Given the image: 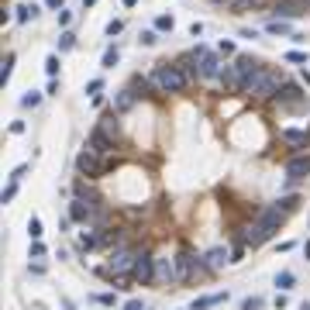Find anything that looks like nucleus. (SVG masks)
<instances>
[{
	"mask_svg": "<svg viewBox=\"0 0 310 310\" xmlns=\"http://www.w3.org/2000/svg\"><path fill=\"white\" fill-rule=\"evenodd\" d=\"M59 49H62V52H69V49H76V34H72V31H66V34L59 38Z\"/></svg>",
	"mask_w": 310,
	"mask_h": 310,
	"instance_id": "nucleus-29",
	"label": "nucleus"
},
{
	"mask_svg": "<svg viewBox=\"0 0 310 310\" xmlns=\"http://www.w3.org/2000/svg\"><path fill=\"white\" fill-rule=\"evenodd\" d=\"M176 265H179V279H197V276L210 273L207 258H197V255H189V252H183V255L176 258Z\"/></svg>",
	"mask_w": 310,
	"mask_h": 310,
	"instance_id": "nucleus-6",
	"label": "nucleus"
},
{
	"mask_svg": "<svg viewBox=\"0 0 310 310\" xmlns=\"http://www.w3.org/2000/svg\"><path fill=\"white\" fill-rule=\"evenodd\" d=\"M296 207H300V200H296V197H283L279 204H269V207H265V210H262L255 221H258V224L269 231V235H276V231L286 224V217H290Z\"/></svg>",
	"mask_w": 310,
	"mask_h": 310,
	"instance_id": "nucleus-2",
	"label": "nucleus"
},
{
	"mask_svg": "<svg viewBox=\"0 0 310 310\" xmlns=\"http://www.w3.org/2000/svg\"><path fill=\"white\" fill-rule=\"evenodd\" d=\"M11 72H14V52L4 55V66H0V83H11Z\"/></svg>",
	"mask_w": 310,
	"mask_h": 310,
	"instance_id": "nucleus-23",
	"label": "nucleus"
},
{
	"mask_svg": "<svg viewBox=\"0 0 310 310\" xmlns=\"http://www.w3.org/2000/svg\"><path fill=\"white\" fill-rule=\"evenodd\" d=\"M293 279H296L293 273H279V276H276V286H279V290H290V286H293Z\"/></svg>",
	"mask_w": 310,
	"mask_h": 310,
	"instance_id": "nucleus-34",
	"label": "nucleus"
},
{
	"mask_svg": "<svg viewBox=\"0 0 310 310\" xmlns=\"http://www.w3.org/2000/svg\"><path fill=\"white\" fill-rule=\"evenodd\" d=\"M204 258H207V265H210V269H224V262H231V255H227L224 248H210Z\"/></svg>",
	"mask_w": 310,
	"mask_h": 310,
	"instance_id": "nucleus-20",
	"label": "nucleus"
},
{
	"mask_svg": "<svg viewBox=\"0 0 310 310\" xmlns=\"http://www.w3.org/2000/svg\"><path fill=\"white\" fill-rule=\"evenodd\" d=\"M135 4H138V0H124V7H135Z\"/></svg>",
	"mask_w": 310,
	"mask_h": 310,
	"instance_id": "nucleus-49",
	"label": "nucleus"
},
{
	"mask_svg": "<svg viewBox=\"0 0 310 310\" xmlns=\"http://www.w3.org/2000/svg\"><path fill=\"white\" fill-rule=\"evenodd\" d=\"M286 31H290L286 21H279V17H276V21H269V34H286Z\"/></svg>",
	"mask_w": 310,
	"mask_h": 310,
	"instance_id": "nucleus-30",
	"label": "nucleus"
},
{
	"mask_svg": "<svg viewBox=\"0 0 310 310\" xmlns=\"http://www.w3.org/2000/svg\"><path fill=\"white\" fill-rule=\"evenodd\" d=\"M100 245V235H93V231H83V235H80V248L83 252H90V248H97Z\"/></svg>",
	"mask_w": 310,
	"mask_h": 310,
	"instance_id": "nucleus-24",
	"label": "nucleus"
},
{
	"mask_svg": "<svg viewBox=\"0 0 310 310\" xmlns=\"http://www.w3.org/2000/svg\"><path fill=\"white\" fill-rule=\"evenodd\" d=\"M290 62H307V52H286Z\"/></svg>",
	"mask_w": 310,
	"mask_h": 310,
	"instance_id": "nucleus-43",
	"label": "nucleus"
},
{
	"mask_svg": "<svg viewBox=\"0 0 310 310\" xmlns=\"http://www.w3.org/2000/svg\"><path fill=\"white\" fill-rule=\"evenodd\" d=\"M131 276H135V283H141V286L155 279V258H152L148 252H141V255H138V262H135V273H131Z\"/></svg>",
	"mask_w": 310,
	"mask_h": 310,
	"instance_id": "nucleus-11",
	"label": "nucleus"
},
{
	"mask_svg": "<svg viewBox=\"0 0 310 310\" xmlns=\"http://www.w3.org/2000/svg\"><path fill=\"white\" fill-rule=\"evenodd\" d=\"M128 310H145V303L141 300H128Z\"/></svg>",
	"mask_w": 310,
	"mask_h": 310,
	"instance_id": "nucleus-47",
	"label": "nucleus"
},
{
	"mask_svg": "<svg viewBox=\"0 0 310 310\" xmlns=\"http://www.w3.org/2000/svg\"><path fill=\"white\" fill-rule=\"evenodd\" d=\"M307 138H310V135H307V131H296V128L283 131V141H286V145H296V148H303V145H307Z\"/></svg>",
	"mask_w": 310,
	"mask_h": 310,
	"instance_id": "nucleus-22",
	"label": "nucleus"
},
{
	"mask_svg": "<svg viewBox=\"0 0 310 310\" xmlns=\"http://www.w3.org/2000/svg\"><path fill=\"white\" fill-rule=\"evenodd\" d=\"M97 128H100V131H107L110 138H118V135H121V121H118V114H114V110L107 114V118H103V121H100Z\"/></svg>",
	"mask_w": 310,
	"mask_h": 310,
	"instance_id": "nucleus-19",
	"label": "nucleus"
},
{
	"mask_svg": "<svg viewBox=\"0 0 310 310\" xmlns=\"http://www.w3.org/2000/svg\"><path fill=\"white\" fill-rule=\"evenodd\" d=\"M235 66L241 69V76H245V83H248L252 76H255V72L262 69V66H258V59H252V55H235Z\"/></svg>",
	"mask_w": 310,
	"mask_h": 310,
	"instance_id": "nucleus-18",
	"label": "nucleus"
},
{
	"mask_svg": "<svg viewBox=\"0 0 310 310\" xmlns=\"http://www.w3.org/2000/svg\"><path fill=\"white\" fill-rule=\"evenodd\" d=\"M121 28H124L121 21H110V24H107V34H110V38H114V34H121Z\"/></svg>",
	"mask_w": 310,
	"mask_h": 310,
	"instance_id": "nucleus-41",
	"label": "nucleus"
},
{
	"mask_svg": "<svg viewBox=\"0 0 310 310\" xmlns=\"http://www.w3.org/2000/svg\"><path fill=\"white\" fill-rule=\"evenodd\" d=\"M62 4L66 0H45V7H52V11H62Z\"/></svg>",
	"mask_w": 310,
	"mask_h": 310,
	"instance_id": "nucleus-46",
	"label": "nucleus"
},
{
	"mask_svg": "<svg viewBox=\"0 0 310 310\" xmlns=\"http://www.w3.org/2000/svg\"><path fill=\"white\" fill-rule=\"evenodd\" d=\"M197 55H200V80H221L227 66L214 52H207V49H197Z\"/></svg>",
	"mask_w": 310,
	"mask_h": 310,
	"instance_id": "nucleus-8",
	"label": "nucleus"
},
{
	"mask_svg": "<svg viewBox=\"0 0 310 310\" xmlns=\"http://www.w3.org/2000/svg\"><path fill=\"white\" fill-rule=\"evenodd\" d=\"M45 72L52 76V80L59 76V55H49V59H45Z\"/></svg>",
	"mask_w": 310,
	"mask_h": 310,
	"instance_id": "nucleus-32",
	"label": "nucleus"
},
{
	"mask_svg": "<svg viewBox=\"0 0 310 310\" xmlns=\"http://www.w3.org/2000/svg\"><path fill=\"white\" fill-rule=\"evenodd\" d=\"M172 28H176L172 14H159V17H155V31H172Z\"/></svg>",
	"mask_w": 310,
	"mask_h": 310,
	"instance_id": "nucleus-26",
	"label": "nucleus"
},
{
	"mask_svg": "<svg viewBox=\"0 0 310 310\" xmlns=\"http://www.w3.org/2000/svg\"><path fill=\"white\" fill-rule=\"evenodd\" d=\"M114 141H118V138H110V135L100 131V128L90 131V148H97L100 155H110V152H114Z\"/></svg>",
	"mask_w": 310,
	"mask_h": 310,
	"instance_id": "nucleus-15",
	"label": "nucleus"
},
{
	"mask_svg": "<svg viewBox=\"0 0 310 310\" xmlns=\"http://www.w3.org/2000/svg\"><path fill=\"white\" fill-rule=\"evenodd\" d=\"M76 169H80L83 176H103L107 172V162H103V155L97 152V148H83L80 155H76Z\"/></svg>",
	"mask_w": 310,
	"mask_h": 310,
	"instance_id": "nucleus-5",
	"label": "nucleus"
},
{
	"mask_svg": "<svg viewBox=\"0 0 310 310\" xmlns=\"http://www.w3.org/2000/svg\"><path fill=\"white\" fill-rule=\"evenodd\" d=\"M152 83L159 86L162 93H183L186 83H189V76H186L179 66H159V69H155V76H152Z\"/></svg>",
	"mask_w": 310,
	"mask_h": 310,
	"instance_id": "nucleus-4",
	"label": "nucleus"
},
{
	"mask_svg": "<svg viewBox=\"0 0 310 310\" xmlns=\"http://www.w3.org/2000/svg\"><path fill=\"white\" fill-rule=\"evenodd\" d=\"M100 90H103V80H90V83H86V93H93V97H97Z\"/></svg>",
	"mask_w": 310,
	"mask_h": 310,
	"instance_id": "nucleus-40",
	"label": "nucleus"
},
{
	"mask_svg": "<svg viewBox=\"0 0 310 310\" xmlns=\"http://www.w3.org/2000/svg\"><path fill=\"white\" fill-rule=\"evenodd\" d=\"M21 103H24V107H38V103H42V93H28Z\"/></svg>",
	"mask_w": 310,
	"mask_h": 310,
	"instance_id": "nucleus-39",
	"label": "nucleus"
},
{
	"mask_svg": "<svg viewBox=\"0 0 310 310\" xmlns=\"http://www.w3.org/2000/svg\"><path fill=\"white\" fill-rule=\"evenodd\" d=\"M69 21H72V14H69V11H59V24H62V28H66V24H69Z\"/></svg>",
	"mask_w": 310,
	"mask_h": 310,
	"instance_id": "nucleus-45",
	"label": "nucleus"
},
{
	"mask_svg": "<svg viewBox=\"0 0 310 310\" xmlns=\"http://www.w3.org/2000/svg\"><path fill=\"white\" fill-rule=\"evenodd\" d=\"M131 103H135V93H131V90H121V97H118V110H128Z\"/></svg>",
	"mask_w": 310,
	"mask_h": 310,
	"instance_id": "nucleus-28",
	"label": "nucleus"
},
{
	"mask_svg": "<svg viewBox=\"0 0 310 310\" xmlns=\"http://www.w3.org/2000/svg\"><path fill=\"white\" fill-rule=\"evenodd\" d=\"M155 42H159V31H141V45H155Z\"/></svg>",
	"mask_w": 310,
	"mask_h": 310,
	"instance_id": "nucleus-37",
	"label": "nucleus"
},
{
	"mask_svg": "<svg viewBox=\"0 0 310 310\" xmlns=\"http://www.w3.org/2000/svg\"><path fill=\"white\" fill-rule=\"evenodd\" d=\"M176 66L189 76V80H200V55H197V52H183Z\"/></svg>",
	"mask_w": 310,
	"mask_h": 310,
	"instance_id": "nucleus-16",
	"label": "nucleus"
},
{
	"mask_svg": "<svg viewBox=\"0 0 310 310\" xmlns=\"http://www.w3.org/2000/svg\"><path fill=\"white\" fill-rule=\"evenodd\" d=\"M286 176L296 183V179H303V176H310V155H293V159L286 162Z\"/></svg>",
	"mask_w": 310,
	"mask_h": 310,
	"instance_id": "nucleus-13",
	"label": "nucleus"
},
{
	"mask_svg": "<svg viewBox=\"0 0 310 310\" xmlns=\"http://www.w3.org/2000/svg\"><path fill=\"white\" fill-rule=\"evenodd\" d=\"M279 0H248V11H273Z\"/></svg>",
	"mask_w": 310,
	"mask_h": 310,
	"instance_id": "nucleus-27",
	"label": "nucleus"
},
{
	"mask_svg": "<svg viewBox=\"0 0 310 310\" xmlns=\"http://www.w3.org/2000/svg\"><path fill=\"white\" fill-rule=\"evenodd\" d=\"M273 235H269V231L258 224V221H252V224H245L241 227V245H252V248H258L262 241H269Z\"/></svg>",
	"mask_w": 310,
	"mask_h": 310,
	"instance_id": "nucleus-12",
	"label": "nucleus"
},
{
	"mask_svg": "<svg viewBox=\"0 0 310 310\" xmlns=\"http://www.w3.org/2000/svg\"><path fill=\"white\" fill-rule=\"evenodd\" d=\"M93 207H97V197L86 204V197H76L72 204H69V221H76V224H90L93 221Z\"/></svg>",
	"mask_w": 310,
	"mask_h": 310,
	"instance_id": "nucleus-10",
	"label": "nucleus"
},
{
	"mask_svg": "<svg viewBox=\"0 0 310 310\" xmlns=\"http://www.w3.org/2000/svg\"><path fill=\"white\" fill-rule=\"evenodd\" d=\"M155 279H159V283H172V279H179V265H172L169 258H159V265H155Z\"/></svg>",
	"mask_w": 310,
	"mask_h": 310,
	"instance_id": "nucleus-17",
	"label": "nucleus"
},
{
	"mask_svg": "<svg viewBox=\"0 0 310 310\" xmlns=\"http://www.w3.org/2000/svg\"><path fill=\"white\" fill-rule=\"evenodd\" d=\"M118 66V49H107L103 52V69H114Z\"/></svg>",
	"mask_w": 310,
	"mask_h": 310,
	"instance_id": "nucleus-35",
	"label": "nucleus"
},
{
	"mask_svg": "<svg viewBox=\"0 0 310 310\" xmlns=\"http://www.w3.org/2000/svg\"><path fill=\"white\" fill-rule=\"evenodd\" d=\"M276 103L283 110H303L307 107V93L300 86H293V83H283V90L276 93Z\"/></svg>",
	"mask_w": 310,
	"mask_h": 310,
	"instance_id": "nucleus-7",
	"label": "nucleus"
},
{
	"mask_svg": "<svg viewBox=\"0 0 310 310\" xmlns=\"http://www.w3.org/2000/svg\"><path fill=\"white\" fill-rule=\"evenodd\" d=\"M28 235H31L34 241L42 238V221H38V217H31V221H28Z\"/></svg>",
	"mask_w": 310,
	"mask_h": 310,
	"instance_id": "nucleus-31",
	"label": "nucleus"
},
{
	"mask_svg": "<svg viewBox=\"0 0 310 310\" xmlns=\"http://www.w3.org/2000/svg\"><path fill=\"white\" fill-rule=\"evenodd\" d=\"M303 255H307V258H310V241H307V245H303Z\"/></svg>",
	"mask_w": 310,
	"mask_h": 310,
	"instance_id": "nucleus-48",
	"label": "nucleus"
},
{
	"mask_svg": "<svg viewBox=\"0 0 310 310\" xmlns=\"http://www.w3.org/2000/svg\"><path fill=\"white\" fill-rule=\"evenodd\" d=\"M227 7L235 11V14H245L248 11V0H227Z\"/></svg>",
	"mask_w": 310,
	"mask_h": 310,
	"instance_id": "nucleus-36",
	"label": "nucleus"
},
{
	"mask_svg": "<svg viewBox=\"0 0 310 310\" xmlns=\"http://www.w3.org/2000/svg\"><path fill=\"white\" fill-rule=\"evenodd\" d=\"M34 14H38V7H34V4H31V7H28V4H21V7H17V21H28V17H34Z\"/></svg>",
	"mask_w": 310,
	"mask_h": 310,
	"instance_id": "nucleus-33",
	"label": "nucleus"
},
{
	"mask_svg": "<svg viewBox=\"0 0 310 310\" xmlns=\"http://www.w3.org/2000/svg\"><path fill=\"white\" fill-rule=\"evenodd\" d=\"M262 307V300L258 296H248V300H241V310H258Z\"/></svg>",
	"mask_w": 310,
	"mask_h": 310,
	"instance_id": "nucleus-38",
	"label": "nucleus"
},
{
	"mask_svg": "<svg viewBox=\"0 0 310 310\" xmlns=\"http://www.w3.org/2000/svg\"><path fill=\"white\" fill-rule=\"evenodd\" d=\"M135 97H148V80H141V76H135L131 80V86H128Z\"/></svg>",
	"mask_w": 310,
	"mask_h": 310,
	"instance_id": "nucleus-25",
	"label": "nucleus"
},
{
	"mask_svg": "<svg viewBox=\"0 0 310 310\" xmlns=\"http://www.w3.org/2000/svg\"><path fill=\"white\" fill-rule=\"evenodd\" d=\"M31 255H34V258H42V255H45V245H42V241H34V245H31Z\"/></svg>",
	"mask_w": 310,
	"mask_h": 310,
	"instance_id": "nucleus-44",
	"label": "nucleus"
},
{
	"mask_svg": "<svg viewBox=\"0 0 310 310\" xmlns=\"http://www.w3.org/2000/svg\"><path fill=\"white\" fill-rule=\"evenodd\" d=\"M227 300V293H214V296H200L197 303H193V310H210V307H217V303H224Z\"/></svg>",
	"mask_w": 310,
	"mask_h": 310,
	"instance_id": "nucleus-21",
	"label": "nucleus"
},
{
	"mask_svg": "<svg viewBox=\"0 0 310 310\" xmlns=\"http://www.w3.org/2000/svg\"><path fill=\"white\" fill-rule=\"evenodd\" d=\"M14 193H17V179H14V183L4 189V204H7V200H14Z\"/></svg>",
	"mask_w": 310,
	"mask_h": 310,
	"instance_id": "nucleus-42",
	"label": "nucleus"
},
{
	"mask_svg": "<svg viewBox=\"0 0 310 310\" xmlns=\"http://www.w3.org/2000/svg\"><path fill=\"white\" fill-rule=\"evenodd\" d=\"M307 11H310V0H279L269 14L279 17V21H290V17H303Z\"/></svg>",
	"mask_w": 310,
	"mask_h": 310,
	"instance_id": "nucleus-9",
	"label": "nucleus"
},
{
	"mask_svg": "<svg viewBox=\"0 0 310 310\" xmlns=\"http://www.w3.org/2000/svg\"><path fill=\"white\" fill-rule=\"evenodd\" d=\"M138 255L141 252H135V248H110V258H107V269H103V276L107 279H118V276H128V273H135V262H138Z\"/></svg>",
	"mask_w": 310,
	"mask_h": 310,
	"instance_id": "nucleus-3",
	"label": "nucleus"
},
{
	"mask_svg": "<svg viewBox=\"0 0 310 310\" xmlns=\"http://www.w3.org/2000/svg\"><path fill=\"white\" fill-rule=\"evenodd\" d=\"M283 90V72H276V69H258L252 80L245 83V90L241 93H248V97H255V100H276V93Z\"/></svg>",
	"mask_w": 310,
	"mask_h": 310,
	"instance_id": "nucleus-1",
	"label": "nucleus"
},
{
	"mask_svg": "<svg viewBox=\"0 0 310 310\" xmlns=\"http://www.w3.org/2000/svg\"><path fill=\"white\" fill-rule=\"evenodd\" d=\"M221 83H224V90H231V93H238V90H245V76H241V69L231 62L227 69H224V76H221Z\"/></svg>",
	"mask_w": 310,
	"mask_h": 310,
	"instance_id": "nucleus-14",
	"label": "nucleus"
}]
</instances>
